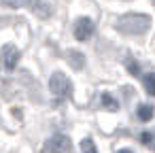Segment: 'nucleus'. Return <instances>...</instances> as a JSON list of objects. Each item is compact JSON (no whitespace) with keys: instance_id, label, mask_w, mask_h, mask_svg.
<instances>
[{"instance_id":"f257e3e1","label":"nucleus","mask_w":155,"mask_h":153,"mask_svg":"<svg viewBox=\"0 0 155 153\" xmlns=\"http://www.w3.org/2000/svg\"><path fill=\"white\" fill-rule=\"evenodd\" d=\"M149 24H151V19L147 15H125V17H121L117 28L127 34H140L149 28Z\"/></svg>"},{"instance_id":"f03ea898","label":"nucleus","mask_w":155,"mask_h":153,"mask_svg":"<svg viewBox=\"0 0 155 153\" xmlns=\"http://www.w3.org/2000/svg\"><path fill=\"white\" fill-rule=\"evenodd\" d=\"M49 87H51V94L55 100H64L70 96V81L66 79L64 72H53L51 75V81H49Z\"/></svg>"},{"instance_id":"7ed1b4c3","label":"nucleus","mask_w":155,"mask_h":153,"mask_svg":"<svg viewBox=\"0 0 155 153\" xmlns=\"http://www.w3.org/2000/svg\"><path fill=\"white\" fill-rule=\"evenodd\" d=\"M70 151H72L70 138L64 136V134H58V136H53V138H49L45 142V147H43L41 153H70Z\"/></svg>"},{"instance_id":"20e7f679","label":"nucleus","mask_w":155,"mask_h":153,"mask_svg":"<svg viewBox=\"0 0 155 153\" xmlns=\"http://www.w3.org/2000/svg\"><path fill=\"white\" fill-rule=\"evenodd\" d=\"M0 58H2V66L7 70H15V66L19 62V51L15 45H5L2 51H0Z\"/></svg>"},{"instance_id":"39448f33","label":"nucleus","mask_w":155,"mask_h":153,"mask_svg":"<svg viewBox=\"0 0 155 153\" xmlns=\"http://www.w3.org/2000/svg\"><path fill=\"white\" fill-rule=\"evenodd\" d=\"M91 34H94V22L89 17H81L74 24V38L77 41H87Z\"/></svg>"},{"instance_id":"423d86ee","label":"nucleus","mask_w":155,"mask_h":153,"mask_svg":"<svg viewBox=\"0 0 155 153\" xmlns=\"http://www.w3.org/2000/svg\"><path fill=\"white\" fill-rule=\"evenodd\" d=\"M32 11H34L41 19H47V17L51 15V7H49V2H45V0H34Z\"/></svg>"},{"instance_id":"0eeeda50","label":"nucleus","mask_w":155,"mask_h":153,"mask_svg":"<svg viewBox=\"0 0 155 153\" xmlns=\"http://www.w3.org/2000/svg\"><path fill=\"white\" fill-rule=\"evenodd\" d=\"M68 62H70V66H72L74 70H81L83 64H85V58H83V53H79V51H70Z\"/></svg>"},{"instance_id":"6e6552de","label":"nucleus","mask_w":155,"mask_h":153,"mask_svg":"<svg viewBox=\"0 0 155 153\" xmlns=\"http://www.w3.org/2000/svg\"><path fill=\"white\" fill-rule=\"evenodd\" d=\"M136 115H138L140 121H151V117H153V106H151V104H140L138 111H136Z\"/></svg>"},{"instance_id":"1a4fd4ad","label":"nucleus","mask_w":155,"mask_h":153,"mask_svg":"<svg viewBox=\"0 0 155 153\" xmlns=\"http://www.w3.org/2000/svg\"><path fill=\"white\" fill-rule=\"evenodd\" d=\"M142 83H144V91H147L149 96H155V72H149V75H144Z\"/></svg>"},{"instance_id":"9d476101","label":"nucleus","mask_w":155,"mask_h":153,"mask_svg":"<svg viewBox=\"0 0 155 153\" xmlns=\"http://www.w3.org/2000/svg\"><path fill=\"white\" fill-rule=\"evenodd\" d=\"M100 100H102V106H104V108H108V111H117V108H119V102H117L110 94H102V98H100Z\"/></svg>"},{"instance_id":"9b49d317","label":"nucleus","mask_w":155,"mask_h":153,"mask_svg":"<svg viewBox=\"0 0 155 153\" xmlns=\"http://www.w3.org/2000/svg\"><path fill=\"white\" fill-rule=\"evenodd\" d=\"M125 68H127V72L132 77H138L140 75V66H138V62L134 58H125Z\"/></svg>"},{"instance_id":"f8f14e48","label":"nucleus","mask_w":155,"mask_h":153,"mask_svg":"<svg viewBox=\"0 0 155 153\" xmlns=\"http://www.w3.org/2000/svg\"><path fill=\"white\" fill-rule=\"evenodd\" d=\"M81 151L83 153H98V149H96V145H94L91 138H83L81 140Z\"/></svg>"},{"instance_id":"ddd939ff","label":"nucleus","mask_w":155,"mask_h":153,"mask_svg":"<svg viewBox=\"0 0 155 153\" xmlns=\"http://www.w3.org/2000/svg\"><path fill=\"white\" fill-rule=\"evenodd\" d=\"M140 142H142V145H147V147H153V134L142 132V134H140Z\"/></svg>"},{"instance_id":"4468645a","label":"nucleus","mask_w":155,"mask_h":153,"mask_svg":"<svg viewBox=\"0 0 155 153\" xmlns=\"http://www.w3.org/2000/svg\"><path fill=\"white\" fill-rule=\"evenodd\" d=\"M0 2L7 5V7H11V9H19V7L26 2V0H0Z\"/></svg>"},{"instance_id":"2eb2a0df","label":"nucleus","mask_w":155,"mask_h":153,"mask_svg":"<svg viewBox=\"0 0 155 153\" xmlns=\"http://www.w3.org/2000/svg\"><path fill=\"white\" fill-rule=\"evenodd\" d=\"M119 153H134V151H130V149H121Z\"/></svg>"}]
</instances>
